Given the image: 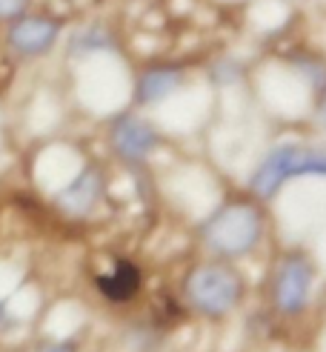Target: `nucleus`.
Masks as SVG:
<instances>
[{"mask_svg": "<svg viewBox=\"0 0 326 352\" xmlns=\"http://www.w3.org/2000/svg\"><path fill=\"white\" fill-rule=\"evenodd\" d=\"M261 218L246 204H229L206 223L203 238L220 255H244L257 243Z\"/></svg>", "mask_w": 326, "mask_h": 352, "instance_id": "obj_1", "label": "nucleus"}, {"mask_svg": "<svg viewBox=\"0 0 326 352\" xmlns=\"http://www.w3.org/2000/svg\"><path fill=\"white\" fill-rule=\"evenodd\" d=\"M186 292H189V301H192L200 312L223 315L235 307L237 295H240V280L232 270L209 263V267H200L189 275Z\"/></svg>", "mask_w": 326, "mask_h": 352, "instance_id": "obj_2", "label": "nucleus"}, {"mask_svg": "<svg viewBox=\"0 0 326 352\" xmlns=\"http://www.w3.org/2000/svg\"><path fill=\"white\" fill-rule=\"evenodd\" d=\"M309 280L312 272L301 258H289L281 272H278V284H275V301H278L281 312H298L306 304L309 295Z\"/></svg>", "mask_w": 326, "mask_h": 352, "instance_id": "obj_3", "label": "nucleus"}, {"mask_svg": "<svg viewBox=\"0 0 326 352\" xmlns=\"http://www.w3.org/2000/svg\"><path fill=\"white\" fill-rule=\"evenodd\" d=\"M58 23L49 17H23L9 32V43L21 52V55H40L58 38Z\"/></svg>", "mask_w": 326, "mask_h": 352, "instance_id": "obj_4", "label": "nucleus"}, {"mask_svg": "<svg viewBox=\"0 0 326 352\" xmlns=\"http://www.w3.org/2000/svg\"><path fill=\"white\" fill-rule=\"evenodd\" d=\"M112 144L115 149L129 157V161H141V157L158 144V135H154V129L149 126L146 120L141 118H120L115 123V129H112Z\"/></svg>", "mask_w": 326, "mask_h": 352, "instance_id": "obj_5", "label": "nucleus"}, {"mask_svg": "<svg viewBox=\"0 0 326 352\" xmlns=\"http://www.w3.org/2000/svg\"><path fill=\"white\" fill-rule=\"evenodd\" d=\"M298 155L301 149L298 146H283V149H275L266 161L261 164V169L255 172V178H252V189H255V195H261V198H272L275 192H278V186L292 178V166H295L298 161Z\"/></svg>", "mask_w": 326, "mask_h": 352, "instance_id": "obj_6", "label": "nucleus"}, {"mask_svg": "<svg viewBox=\"0 0 326 352\" xmlns=\"http://www.w3.org/2000/svg\"><path fill=\"white\" fill-rule=\"evenodd\" d=\"M97 192H100V175L95 169H86V172H80L78 178L60 192L58 204L66 209V212L80 215V212H86V209L95 204Z\"/></svg>", "mask_w": 326, "mask_h": 352, "instance_id": "obj_7", "label": "nucleus"}, {"mask_svg": "<svg viewBox=\"0 0 326 352\" xmlns=\"http://www.w3.org/2000/svg\"><path fill=\"white\" fill-rule=\"evenodd\" d=\"M97 287L109 301H129L137 292V287H141V272H137L129 261H120L112 275L97 278Z\"/></svg>", "mask_w": 326, "mask_h": 352, "instance_id": "obj_8", "label": "nucleus"}, {"mask_svg": "<svg viewBox=\"0 0 326 352\" xmlns=\"http://www.w3.org/2000/svg\"><path fill=\"white\" fill-rule=\"evenodd\" d=\"M181 83V72L178 69H149V72L137 83V100L141 103H158L163 100L169 92H175Z\"/></svg>", "mask_w": 326, "mask_h": 352, "instance_id": "obj_9", "label": "nucleus"}, {"mask_svg": "<svg viewBox=\"0 0 326 352\" xmlns=\"http://www.w3.org/2000/svg\"><path fill=\"white\" fill-rule=\"evenodd\" d=\"M103 46H112L109 34L103 29H83L80 34H75V55H86V52H95V49H103Z\"/></svg>", "mask_w": 326, "mask_h": 352, "instance_id": "obj_10", "label": "nucleus"}, {"mask_svg": "<svg viewBox=\"0 0 326 352\" xmlns=\"http://www.w3.org/2000/svg\"><path fill=\"white\" fill-rule=\"evenodd\" d=\"M295 175H326V157L301 152L295 166H292V178H295Z\"/></svg>", "mask_w": 326, "mask_h": 352, "instance_id": "obj_11", "label": "nucleus"}, {"mask_svg": "<svg viewBox=\"0 0 326 352\" xmlns=\"http://www.w3.org/2000/svg\"><path fill=\"white\" fill-rule=\"evenodd\" d=\"M26 6V0H0V17H14L21 14Z\"/></svg>", "mask_w": 326, "mask_h": 352, "instance_id": "obj_12", "label": "nucleus"}, {"mask_svg": "<svg viewBox=\"0 0 326 352\" xmlns=\"http://www.w3.org/2000/svg\"><path fill=\"white\" fill-rule=\"evenodd\" d=\"M318 118L326 123V98H323V103H321V112H318Z\"/></svg>", "mask_w": 326, "mask_h": 352, "instance_id": "obj_13", "label": "nucleus"}, {"mask_svg": "<svg viewBox=\"0 0 326 352\" xmlns=\"http://www.w3.org/2000/svg\"><path fill=\"white\" fill-rule=\"evenodd\" d=\"M43 352H69L66 346H49V349H43Z\"/></svg>", "mask_w": 326, "mask_h": 352, "instance_id": "obj_14", "label": "nucleus"}]
</instances>
